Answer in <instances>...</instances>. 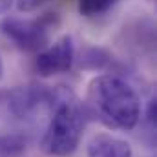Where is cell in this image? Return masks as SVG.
Segmentation results:
<instances>
[{"mask_svg": "<svg viewBox=\"0 0 157 157\" xmlns=\"http://www.w3.org/2000/svg\"><path fill=\"white\" fill-rule=\"evenodd\" d=\"M88 112L110 128L133 130L141 119L137 91L117 75H97L88 84Z\"/></svg>", "mask_w": 157, "mask_h": 157, "instance_id": "1", "label": "cell"}, {"mask_svg": "<svg viewBox=\"0 0 157 157\" xmlns=\"http://www.w3.org/2000/svg\"><path fill=\"white\" fill-rule=\"evenodd\" d=\"M51 119L42 137V150L48 155L66 157L77 150L86 124V108L68 90H51Z\"/></svg>", "mask_w": 157, "mask_h": 157, "instance_id": "2", "label": "cell"}, {"mask_svg": "<svg viewBox=\"0 0 157 157\" xmlns=\"http://www.w3.org/2000/svg\"><path fill=\"white\" fill-rule=\"evenodd\" d=\"M53 26L55 17L46 13L40 18H6L0 22V31L18 49L40 51L48 46Z\"/></svg>", "mask_w": 157, "mask_h": 157, "instance_id": "3", "label": "cell"}, {"mask_svg": "<svg viewBox=\"0 0 157 157\" xmlns=\"http://www.w3.org/2000/svg\"><path fill=\"white\" fill-rule=\"evenodd\" d=\"M73 62H75V44L70 35H64L39 51L35 59V71L40 77L62 75L71 70Z\"/></svg>", "mask_w": 157, "mask_h": 157, "instance_id": "4", "label": "cell"}, {"mask_svg": "<svg viewBox=\"0 0 157 157\" xmlns=\"http://www.w3.org/2000/svg\"><path fill=\"white\" fill-rule=\"evenodd\" d=\"M49 95L51 90H48L46 86H17L7 95V108L15 117H28L42 102H49Z\"/></svg>", "mask_w": 157, "mask_h": 157, "instance_id": "5", "label": "cell"}, {"mask_svg": "<svg viewBox=\"0 0 157 157\" xmlns=\"http://www.w3.org/2000/svg\"><path fill=\"white\" fill-rule=\"evenodd\" d=\"M88 157H133L130 143L110 133H97L88 143Z\"/></svg>", "mask_w": 157, "mask_h": 157, "instance_id": "6", "label": "cell"}, {"mask_svg": "<svg viewBox=\"0 0 157 157\" xmlns=\"http://www.w3.org/2000/svg\"><path fill=\"white\" fill-rule=\"evenodd\" d=\"M119 0H78V13L82 17H99L110 11Z\"/></svg>", "mask_w": 157, "mask_h": 157, "instance_id": "7", "label": "cell"}, {"mask_svg": "<svg viewBox=\"0 0 157 157\" xmlns=\"http://www.w3.org/2000/svg\"><path fill=\"white\" fill-rule=\"evenodd\" d=\"M46 0H17V9L20 13H31L35 9H39Z\"/></svg>", "mask_w": 157, "mask_h": 157, "instance_id": "8", "label": "cell"}, {"mask_svg": "<svg viewBox=\"0 0 157 157\" xmlns=\"http://www.w3.org/2000/svg\"><path fill=\"white\" fill-rule=\"evenodd\" d=\"M13 2H15V0H0V15H4V13H7V11L11 9V6H13Z\"/></svg>", "mask_w": 157, "mask_h": 157, "instance_id": "9", "label": "cell"}, {"mask_svg": "<svg viewBox=\"0 0 157 157\" xmlns=\"http://www.w3.org/2000/svg\"><path fill=\"white\" fill-rule=\"evenodd\" d=\"M2 71H4V66H2V59H0V77H2Z\"/></svg>", "mask_w": 157, "mask_h": 157, "instance_id": "10", "label": "cell"}]
</instances>
